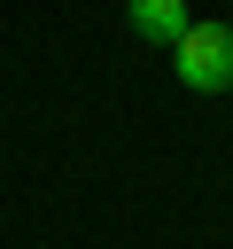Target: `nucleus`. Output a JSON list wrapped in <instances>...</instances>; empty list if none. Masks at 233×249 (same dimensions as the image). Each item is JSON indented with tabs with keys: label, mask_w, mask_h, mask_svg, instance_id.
Wrapping results in <instances>:
<instances>
[{
	"label": "nucleus",
	"mask_w": 233,
	"mask_h": 249,
	"mask_svg": "<svg viewBox=\"0 0 233 249\" xmlns=\"http://www.w3.org/2000/svg\"><path fill=\"white\" fill-rule=\"evenodd\" d=\"M171 54L186 93H233V23H186Z\"/></svg>",
	"instance_id": "f257e3e1"
},
{
	"label": "nucleus",
	"mask_w": 233,
	"mask_h": 249,
	"mask_svg": "<svg viewBox=\"0 0 233 249\" xmlns=\"http://www.w3.org/2000/svg\"><path fill=\"white\" fill-rule=\"evenodd\" d=\"M194 16H186V0H132V31L148 39V47H179V31H186Z\"/></svg>",
	"instance_id": "f03ea898"
}]
</instances>
